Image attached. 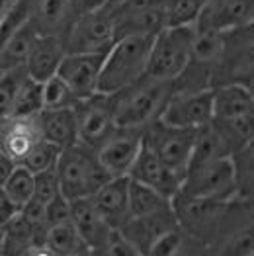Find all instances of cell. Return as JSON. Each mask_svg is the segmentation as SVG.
Instances as JSON below:
<instances>
[{
  "label": "cell",
  "instance_id": "6da1fadb",
  "mask_svg": "<svg viewBox=\"0 0 254 256\" xmlns=\"http://www.w3.org/2000/svg\"><path fill=\"white\" fill-rule=\"evenodd\" d=\"M108 96L116 128L143 131L160 118L172 96V80H152L143 76L135 84Z\"/></svg>",
  "mask_w": 254,
  "mask_h": 256
},
{
  "label": "cell",
  "instance_id": "7a4b0ae2",
  "mask_svg": "<svg viewBox=\"0 0 254 256\" xmlns=\"http://www.w3.org/2000/svg\"><path fill=\"white\" fill-rule=\"evenodd\" d=\"M154 36H133L114 43L104 55L98 78L100 94H116L143 78Z\"/></svg>",
  "mask_w": 254,
  "mask_h": 256
},
{
  "label": "cell",
  "instance_id": "3957f363",
  "mask_svg": "<svg viewBox=\"0 0 254 256\" xmlns=\"http://www.w3.org/2000/svg\"><path fill=\"white\" fill-rule=\"evenodd\" d=\"M55 172L59 180V190L68 202L90 198L104 182L110 180V176L96 158V152L80 143H74L61 150Z\"/></svg>",
  "mask_w": 254,
  "mask_h": 256
},
{
  "label": "cell",
  "instance_id": "277c9868",
  "mask_svg": "<svg viewBox=\"0 0 254 256\" xmlns=\"http://www.w3.org/2000/svg\"><path fill=\"white\" fill-rule=\"evenodd\" d=\"M196 26H166L150 45L145 74L152 80H174L190 61Z\"/></svg>",
  "mask_w": 254,
  "mask_h": 256
},
{
  "label": "cell",
  "instance_id": "5b68a950",
  "mask_svg": "<svg viewBox=\"0 0 254 256\" xmlns=\"http://www.w3.org/2000/svg\"><path fill=\"white\" fill-rule=\"evenodd\" d=\"M252 26L225 32L223 51L212 70V88L223 84H242L252 88Z\"/></svg>",
  "mask_w": 254,
  "mask_h": 256
},
{
  "label": "cell",
  "instance_id": "8992f818",
  "mask_svg": "<svg viewBox=\"0 0 254 256\" xmlns=\"http://www.w3.org/2000/svg\"><path fill=\"white\" fill-rule=\"evenodd\" d=\"M210 256H254L252 202L233 198L210 244Z\"/></svg>",
  "mask_w": 254,
  "mask_h": 256
},
{
  "label": "cell",
  "instance_id": "52a82bcc",
  "mask_svg": "<svg viewBox=\"0 0 254 256\" xmlns=\"http://www.w3.org/2000/svg\"><path fill=\"white\" fill-rule=\"evenodd\" d=\"M231 200H213V198H190L176 194L172 198V212L176 215L178 225L204 242L208 248L217 235L219 223L225 215V210Z\"/></svg>",
  "mask_w": 254,
  "mask_h": 256
},
{
  "label": "cell",
  "instance_id": "ba28073f",
  "mask_svg": "<svg viewBox=\"0 0 254 256\" xmlns=\"http://www.w3.org/2000/svg\"><path fill=\"white\" fill-rule=\"evenodd\" d=\"M196 133L198 129L176 128L156 120L143 129V145L152 150L166 166L184 176L194 150Z\"/></svg>",
  "mask_w": 254,
  "mask_h": 256
},
{
  "label": "cell",
  "instance_id": "9c48e42d",
  "mask_svg": "<svg viewBox=\"0 0 254 256\" xmlns=\"http://www.w3.org/2000/svg\"><path fill=\"white\" fill-rule=\"evenodd\" d=\"M178 194L190 196V198L233 200L236 196V190H234L231 156L190 164L182 176Z\"/></svg>",
  "mask_w": 254,
  "mask_h": 256
},
{
  "label": "cell",
  "instance_id": "30bf717a",
  "mask_svg": "<svg viewBox=\"0 0 254 256\" xmlns=\"http://www.w3.org/2000/svg\"><path fill=\"white\" fill-rule=\"evenodd\" d=\"M114 43V16L104 6L80 14L63 36L64 53H108Z\"/></svg>",
  "mask_w": 254,
  "mask_h": 256
},
{
  "label": "cell",
  "instance_id": "8fae6325",
  "mask_svg": "<svg viewBox=\"0 0 254 256\" xmlns=\"http://www.w3.org/2000/svg\"><path fill=\"white\" fill-rule=\"evenodd\" d=\"M116 42L133 36H156L166 28V0H126L114 10Z\"/></svg>",
  "mask_w": 254,
  "mask_h": 256
},
{
  "label": "cell",
  "instance_id": "7c38bea8",
  "mask_svg": "<svg viewBox=\"0 0 254 256\" xmlns=\"http://www.w3.org/2000/svg\"><path fill=\"white\" fill-rule=\"evenodd\" d=\"M74 118H76L78 143L92 150L98 149L118 129L114 124V118H112L108 94L96 92L84 100H78L74 106Z\"/></svg>",
  "mask_w": 254,
  "mask_h": 256
},
{
  "label": "cell",
  "instance_id": "4fadbf2b",
  "mask_svg": "<svg viewBox=\"0 0 254 256\" xmlns=\"http://www.w3.org/2000/svg\"><path fill=\"white\" fill-rule=\"evenodd\" d=\"M141 147H143L141 129H116L94 152L100 166L110 178H124L129 176Z\"/></svg>",
  "mask_w": 254,
  "mask_h": 256
},
{
  "label": "cell",
  "instance_id": "5bb4252c",
  "mask_svg": "<svg viewBox=\"0 0 254 256\" xmlns=\"http://www.w3.org/2000/svg\"><path fill=\"white\" fill-rule=\"evenodd\" d=\"M158 120L168 126L186 129H200L208 126L213 120L212 88L202 92H190V94L172 92Z\"/></svg>",
  "mask_w": 254,
  "mask_h": 256
},
{
  "label": "cell",
  "instance_id": "9a60e30c",
  "mask_svg": "<svg viewBox=\"0 0 254 256\" xmlns=\"http://www.w3.org/2000/svg\"><path fill=\"white\" fill-rule=\"evenodd\" d=\"M106 53H66L57 68V76L78 100L98 92V78Z\"/></svg>",
  "mask_w": 254,
  "mask_h": 256
},
{
  "label": "cell",
  "instance_id": "2e32d148",
  "mask_svg": "<svg viewBox=\"0 0 254 256\" xmlns=\"http://www.w3.org/2000/svg\"><path fill=\"white\" fill-rule=\"evenodd\" d=\"M254 0H210L196 20L198 32H229L252 26Z\"/></svg>",
  "mask_w": 254,
  "mask_h": 256
},
{
  "label": "cell",
  "instance_id": "e0dca14e",
  "mask_svg": "<svg viewBox=\"0 0 254 256\" xmlns=\"http://www.w3.org/2000/svg\"><path fill=\"white\" fill-rule=\"evenodd\" d=\"M129 178L135 180V182H141L148 188L156 190L158 194H162L164 198L172 200L178 190H180V184H182V176L178 172H174L170 166H166L152 150H148L145 145L141 147L131 172H129Z\"/></svg>",
  "mask_w": 254,
  "mask_h": 256
},
{
  "label": "cell",
  "instance_id": "ac0fdd59",
  "mask_svg": "<svg viewBox=\"0 0 254 256\" xmlns=\"http://www.w3.org/2000/svg\"><path fill=\"white\" fill-rule=\"evenodd\" d=\"M40 116L32 118H8L0 124V150L14 162L20 164L26 154L42 141Z\"/></svg>",
  "mask_w": 254,
  "mask_h": 256
},
{
  "label": "cell",
  "instance_id": "d6986e66",
  "mask_svg": "<svg viewBox=\"0 0 254 256\" xmlns=\"http://www.w3.org/2000/svg\"><path fill=\"white\" fill-rule=\"evenodd\" d=\"M127 186H129V176L110 178L90 196L94 210L104 219V223L110 229H122L131 219Z\"/></svg>",
  "mask_w": 254,
  "mask_h": 256
},
{
  "label": "cell",
  "instance_id": "ffe728a7",
  "mask_svg": "<svg viewBox=\"0 0 254 256\" xmlns=\"http://www.w3.org/2000/svg\"><path fill=\"white\" fill-rule=\"evenodd\" d=\"M78 18L72 0H30V22L40 36L63 40L70 24Z\"/></svg>",
  "mask_w": 254,
  "mask_h": 256
},
{
  "label": "cell",
  "instance_id": "44dd1931",
  "mask_svg": "<svg viewBox=\"0 0 254 256\" xmlns=\"http://www.w3.org/2000/svg\"><path fill=\"white\" fill-rule=\"evenodd\" d=\"M176 225H178L176 215L170 208V210L158 212V214L131 217L126 225L120 229V233L135 246V250L139 254L145 256L147 250L150 248V244L160 235H164L168 229L176 227Z\"/></svg>",
  "mask_w": 254,
  "mask_h": 256
},
{
  "label": "cell",
  "instance_id": "7402d4cb",
  "mask_svg": "<svg viewBox=\"0 0 254 256\" xmlns=\"http://www.w3.org/2000/svg\"><path fill=\"white\" fill-rule=\"evenodd\" d=\"M64 55L66 53H64V45L61 38L38 36L24 68H26L30 78H34L38 82H45L47 78L57 74V68H59Z\"/></svg>",
  "mask_w": 254,
  "mask_h": 256
},
{
  "label": "cell",
  "instance_id": "603a6c76",
  "mask_svg": "<svg viewBox=\"0 0 254 256\" xmlns=\"http://www.w3.org/2000/svg\"><path fill=\"white\" fill-rule=\"evenodd\" d=\"M70 223H72L78 238L82 240V244L88 246L92 252H96L104 244L108 233H110V227L94 210L90 198L70 202Z\"/></svg>",
  "mask_w": 254,
  "mask_h": 256
},
{
  "label": "cell",
  "instance_id": "cb8c5ba5",
  "mask_svg": "<svg viewBox=\"0 0 254 256\" xmlns=\"http://www.w3.org/2000/svg\"><path fill=\"white\" fill-rule=\"evenodd\" d=\"M213 120H234L254 114L252 88L242 84H223L212 88Z\"/></svg>",
  "mask_w": 254,
  "mask_h": 256
},
{
  "label": "cell",
  "instance_id": "d4e9b609",
  "mask_svg": "<svg viewBox=\"0 0 254 256\" xmlns=\"http://www.w3.org/2000/svg\"><path fill=\"white\" fill-rule=\"evenodd\" d=\"M40 128H42L43 139L53 143V145H57L61 150L74 145V143H78L74 108L42 110L40 112Z\"/></svg>",
  "mask_w": 254,
  "mask_h": 256
},
{
  "label": "cell",
  "instance_id": "484cf974",
  "mask_svg": "<svg viewBox=\"0 0 254 256\" xmlns=\"http://www.w3.org/2000/svg\"><path fill=\"white\" fill-rule=\"evenodd\" d=\"M145 256H210V248L176 225L158 236Z\"/></svg>",
  "mask_w": 254,
  "mask_h": 256
},
{
  "label": "cell",
  "instance_id": "4316f807",
  "mask_svg": "<svg viewBox=\"0 0 254 256\" xmlns=\"http://www.w3.org/2000/svg\"><path fill=\"white\" fill-rule=\"evenodd\" d=\"M38 36L40 34L36 32V28L32 26L30 20L24 26H20L12 34V38L0 47V70H10V68L24 66L34 43L38 40Z\"/></svg>",
  "mask_w": 254,
  "mask_h": 256
},
{
  "label": "cell",
  "instance_id": "83f0119b",
  "mask_svg": "<svg viewBox=\"0 0 254 256\" xmlns=\"http://www.w3.org/2000/svg\"><path fill=\"white\" fill-rule=\"evenodd\" d=\"M34 244H43V242H40L34 227L18 212V215L8 223L4 231L0 242V256H24Z\"/></svg>",
  "mask_w": 254,
  "mask_h": 256
},
{
  "label": "cell",
  "instance_id": "f1b7e54d",
  "mask_svg": "<svg viewBox=\"0 0 254 256\" xmlns=\"http://www.w3.org/2000/svg\"><path fill=\"white\" fill-rule=\"evenodd\" d=\"M127 196H129V215L131 217H141V215H150L164 212L172 208V200L164 198L162 194L148 188L141 182H135L129 178L127 186Z\"/></svg>",
  "mask_w": 254,
  "mask_h": 256
},
{
  "label": "cell",
  "instance_id": "f546056e",
  "mask_svg": "<svg viewBox=\"0 0 254 256\" xmlns=\"http://www.w3.org/2000/svg\"><path fill=\"white\" fill-rule=\"evenodd\" d=\"M212 126L219 131L231 154L250 145L254 139V114L234 120H212Z\"/></svg>",
  "mask_w": 254,
  "mask_h": 256
},
{
  "label": "cell",
  "instance_id": "4dcf8cb0",
  "mask_svg": "<svg viewBox=\"0 0 254 256\" xmlns=\"http://www.w3.org/2000/svg\"><path fill=\"white\" fill-rule=\"evenodd\" d=\"M254 143L242 147L231 154V164H233L234 176V190L236 200L252 202V188H254Z\"/></svg>",
  "mask_w": 254,
  "mask_h": 256
},
{
  "label": "cell",
  "instance_id": "1f68e13d",
  "mask_svg": "<svg viewBox=\"0 0 254 256\" xmlns=\"http://www.w3.org/2000/svg\"><path fill=\"white\" fill-rule=\"evenodd\" d=\"M0 190L18 210H22L34 198V172H30L24 164H14Z\"/></svg>",
  "mask_w": 254,
  "mask_h": 256
},
{
  "label": "cell",
  "instance_id": "d6a6232c",
  "mask_svg": "<svg viewBox=\"0 0 254 256\" xmlns=\"http://www.w3.org/2000/svg\"><path fill=\"white\" fill-rule=\"evenodd\" d=\"M42 110V82L26 76V80L22 82L20 90L14 98V104H12L8 118H32V116H40Z\"/></svg>",
  "mask_w": 254,
  "mask_h": 256
},
{
  "label": "cell",
  "instance_id": "836d02e7",
  "mask_svg": "<svg viewBox=\"0 0 254 256\" xmlns=\"http://www.w3.org/2000/svg\"><path fill=\"white\" fill-rule=\"evenodd\" d=\"M43 244L49 246L57 256H64L68 252H72V250H76V248H80V246H84L70 221L47 227L45 236H43Z\"/></svg>",
  "mask_w": 254,
  "mask_h": 256
},
{
  "label": "cell",
  "instance_id": "e575fe53",
  "mask_svg": "<svg viewBox=\"0 0 254 256\" xmlns=\"http://www.w3.org/2000/svg\"><path fill=\"white\" fill-rule=\"evenodd\" d=\"M42 98L43 110H66V108H74L78 102L72 90L57 74L42 82Z\"/></svg>",
  "mask_w": 254,
  "mask_h": 256
},
{
  "label": "cell",
  "instance_id": "d590c367",
  "mask_svg": "<svg viewBox=\"0 0 254 256\" xmlns=\"http://www.w3.org/2000/svg\"><path fill=\"white\" fill-rule=\"evenodd\" d=\"M26 76H28V72H26L24 66L10 68V70H0V124L8 120L14 98L20 90L22 82L26 80Z\"/></svg>",
  "mask_w": 254,
  "mask_h": 256
},
{
  "label": "cell",
  "instance_id": "8d00e7d4",
  "mask_svg": "<svg viewBox=\"0 0 254 256\" xmlns=\"http://www.w3.org/2000/svg\"><path fill=\"white\" fill-rule=\"evenodd\" d=\"M210 0H166V26H194Z\"/></svg>",
  "mask_w": 254,
  "mask_h": 256
},
{
  "label": "cell",
  "instance_id": "74e56055",
  "mask_svg": "<svg viewBox=\"0 0 254 256\" xmlns=\"http://www.w3.org/2000/svg\"><path fill=\"white\" fill-rule=\"evenodd\" d=\"M59 154H61V149L57 145H53V143L42 139L38 145H34V149L26 154V158L22 160L20 164H24L28 170L34 172V174L53 170L57 166Z\"/></svg>",
  "mask_w": 254,
  "mask_h": 256
},
{
  "label": "cell",
  "instance_id": "f35d334b",
  "mask_svg": "<svg viewBox=\"0 0 254 256\" xmlns=\"http://www.w3.org/2000/svg\"><path fill=\"white\" fill-rule=\"evenodd\" d=\"M96 256H141L135 246L120 233V229H110L104 244L94 252Z\"/></svg>",
  "mask_w": 254,
  "mask_h": 256
},
{
  "label": "cell",
  "instance_id": "ab89813d",
  "mask_svg": "<svg viewBox=\"0 0 254 256\" xmlns=\"http://www.w3.org/2000/svg\"><path fill=\"white\" fill-rule=\"evenodd\" d=\"M57 194H61V190H59V180H57L55 168L34 174V200H38L42 204H47Z\"/></svg>",
  "mask_w": 254,
  "mask_h": 256
},
{
  "label": "cell",
  "instance_id": "60d3db41",
  "mask_svg": "<svg viewBox=\"0 0 254 256\" xmlns=\"http://www.w3.org/2000/svg\"><path fill=\"white\" fill-rule=\"evenodd\" d=\"M64 221H70V202L63 194H57L51 202L45 204V223L47 227H51Z\"/></svg>",
  "mask_w": 254,
  "mask_h": 256
},
{
  "label": "cell",
  "instance_id": "b9f144b4",
  "mask_svg": "<svg viewBox=\"0 0 254 256\" xmlns=\"http://www.w3.org/2000/svg\"><path fill=\"white\" fill-rule=\"evenodd\" d=\"M18 208L2 194L0 190V242H2V236H4V231H6V227H8V223L18 215Z\"/></svg>",
  "mask_w": 254,
  "mask_h": 256
},
{
  "label": "cell",
  "instance_id": "7bdbcfd3",
  "mask_svg": "<svg viewBox=\"0 0 254 256\" xmlns=\"http://www.w3.org/2000/svg\"><path fill=\"white\" fill-rule=\"evenodd\" d=\"M72 2H74V8H76L78 16H80V14H84V12L102 8L106 0H72Z\"/></svg>",
  "mask_w": 254,
  "mask_h": 256
},
{
  "label": "cell",
  "instance_id": "ee69618b",
  "mask_svg": "<svg viewBox=\"0 0 254 256\" xmlns=\"http://www.w3.org/2000/svg\"><path fill=\"white\" fill-rule=\"evenodd\" d=\"M12 168H14V162L0 150V188L4 186V182H6V178L10 176Z\"/></svg>",
  "mask_w": 254,
  "mask_h": 256
},
{
  "label": "cell",
  "instance_id": "f6af8a7d",
  "mask_svg": "<svg viewBox=\"0 0 254 256\" xmlns=\"http://www.w3.org/2000/svg\"><path fill=\"white\" fill-rule=\"evenodd\" d=\"M24 256H57V254L49 246H45V244H34V246L28 248V252Z\"/></svg>",
  "mask_w": 254,
  "mask_h": 256
},
{
  "label": "cell",
  "instance_id": "bcb514c9",
  "mask_svg": "<svg viewBox=\"0 0 254 256\" xmlns=\"http://www.w3.org/2000/svg\"><path fill=\"white\" fill-rule=\"evenodd\" d=\"M14 2H16V0H0V22L4 20V16L8 14V10L12 8Z\"/></svg>",
  "mask_w": 254,
  "mask_h": 256
},
{
  "label": "cell",
  "instance_id": "7dc6e473",
  "mask_svg": "<svg viewBox=\"0 0 254 256\" xmlns=\"http://www.w3.org/2000/svg\"><path fill=\"white\" fill-rule=\"evenodd\" d=\"M64 256H96L88 246H80V248H76V250H72V252H68V254Z\"/></svg>",
  "mask_w": 254,
  "mask_h": 256
},
{
  "label": "cell",
  "instance_id": "c3c4849f",
  "mask_svg": "<svg viewBox=\"0 0 254 256\" xmlns=\"http://www.w3.org/2000/svg\"><path fill=\"white\" fill-rule=\"evenodd\" d=\"M122 2H126V0H106V2H104V8L114 10V8H116V6H120Z\"/></svg>",
  "mask_w": 254,
  "mask_h": 256
}]
</instances>
